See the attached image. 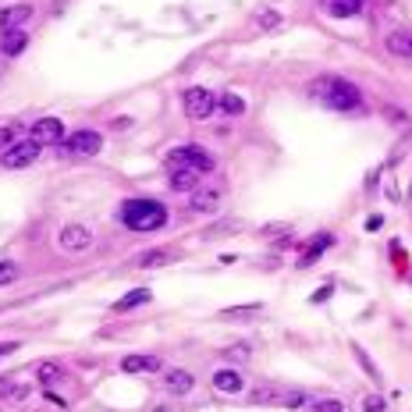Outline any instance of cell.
Returning a JSON list of instances; mask_svg holds the SVG:
<instances>
[{"label":"cell","instance_id":"6da1fadb","mask_svg":"<svg viewBox=\"0 0 412 412\" xmlns=\"http://www.w3.org/2000/svg\"><path fill=\"white\" fill-rule=\"evenodd\" d=\"M313 96L327 110H356L363 103L359 89L352 82H345V79H320V82H313Z\"/></svg>","mask_w":412,"mask_h":412},{"label":"cell","instance_id":"7a4b0ae2","mask_svg":"<svg viewBox=\"0 0 412 412\" xmlns=\"http://www.w3.org/2000/svg\"><path fill=\"white\" fill-rule=\"evenodd\" d=\"M121 220L128 224V231H157L167 224V210L157 199H128L121 206Z\"/></svg>","mask_w":412,"mask_h":412},{"label":"cell","instance_id":"3957f363","mask_svg":"<svg viewBox=\"0 0 412 412\" xmlns=\"http://www.w3.org/2000/svg\"><path fill=\"white\" fill-rule=\"evenodd\" d=\"M174 167H189V171H199V174H206V171H213V157L203 149V146H178V149H171L167 153V171H174Z\"/></svg>","mask_w":412,"mask_h":412},{"label":"cell","instance_id":"277c9868","mask_svg":"<svg viewBox=\"0 0 412 412\" xmlns=\"http://www.w3.org/2000/svg\"><path fill=\"white\" fill-rule=\"evenodd\" d=\"M253 401L256 405H284V408H299L303 401H306V394L303 391H295V387H284V384H263L260 391H253Z\"/></svg>","mask_w":412,"mask_h":412},{"label":"cell","instance_id":"5b68a950","mask_svg":"<svg viewBox=\"0 0 412 412\" xmlns=\"http://www.w3.org/2000/svg\"><path fill=\"white\" fill-rule=\"evenodd\" d=\"M182 107H185V114L192 117V121H203V117H210L217 110V96L210 89H203V86H192V89H185Z\"/></svg>","mask_w":412,"mask_h":412},{"label":"cell","instance_id":"8992f818","mask_svg":"<svg viewBox=\"0 0 412 412\" xmlns=\"http://www.w3.org/2000/svg\"><path fill=\"white\" fill-rule=\"evenodd\" d=\"M36 157H39V142H32V139H22V142H11V146L4 149V157H0V164H4L8 171H18V167H29V164H36Z\"/></svg>","mask_w":412,"mask_h":412},{"label":"cell","instance_id":"52a82bcc","mask_svg":"<svg viewBox=\"0 0 412 412\" xmlns=\"http://www.w3.org/2000/svg\"><path fill=\"white\" fill-rule=\"evenodd\" d=\"M57 246H61L65 253H82L93 246V231L82 227V224H65L61 234H57Z\"/></svg>","mask_w":412,"mask_h":412},{"label":"cell","instance_id":"ba28073f","mask_svg":"<svg viewBox=\"0 0 412 412\" xmlns=\"http://www.w3.org/2000/svg\"><path fill=\"white\" fill-rule=\"evenodd\" d=\"M29 139H32V142H39V146H57V142H65L68 135H65V125L57 121V117H43V121H36V125H32Z\"/></svg>","mask_w":412,"mask_h":412},{"label":"cell","instance_id":"9c48e42d","mask_svg":"<svg viewBox=\"0 0 412 412\" xmlns=\"http://www.w3.org/2000/svg\"><path fill=\"white\" fill-rule=\"evenodd\" d=\"M65 146H68L72 153L93 157V153H100V149H103V135H100V132H89V128H82V132H72V135L65 139Z\"/></svg>","mask_w":412,"mask_h":412},{"label":"cell","instance_id":"30bf717a","mask_svg":"<svg viewBox=\"0 0 412 412\" xmlns=\"http://www.w3.org/2000/svg\"><path fill=\"white\" fill-rule=\"evenodd\" d=\"M29 15H32V8H29V4L0 8V36H4V32H15V29H22V22H29Z\"/></svg>","mask_w":412,"mask_h":412},{"label":"cell","instance_id":"8fae6325","mask_svg":"<svg viewBox=\"0 0 412 412\" xmlns=\"http://www.w3.org/2000/svg\"><path fill=\"white\" fill-rule=\"evenodd\" d=\"M121 370L125 373H157V370H164V363H160V356H125Z\"/></svg>","mask_w":412,"mask_h":412},{"label":"cell","instance_id":"7c38bea8","mask_svg":"<svg viewBox=\"0 0 412 412\" xmlns=\"http://www.w3.org/2000/svg\"><path fill=\"white\" fill-rule=\"evenodd\" d=\"M213 387L224 391V394H239V391L246 387V377H242L239 370H217V373H213Z\"/></svg>","mask_w":412,"mask_h":412},{"label":"cell","instance_id":"4fadbf2b","mask_svg":"<svg viewBox=\"0 0 412 412\" xmlns=\"http://www.w3.org/2000/svg\"><path fill=\"white\" fill-rule=\"evenodd\" d=\"M192 384H196V380H192L189 370H167V373H164V387H167L171 394H189Z\"/></svg>","mask_w":412,"mask_h":412},{"label":"cell","instance_id":"5bb4252c","mask_svg":"<svg viewBox=\"0 0 412 412\" xmlns=\"http://www.w3.org/2000/svg\"><path fill=\"white\" fill-rule=\"evenodd\" d=\"M196 185H199V171H189V167L171 171V189L174 192H196Z\"/></svg>","mask_w":412,"mask_h":412},{"label":"cell","instance_id":"9a60e30c","mask_svg":"<svg viewBox=\"0 0 412 412\" xmlns=\"http://www.w3.org/2000/svg\"><path fill=\"white\" fill-rule=\"evenodd\" d=\"M331 246H334V234L320 231V234H317V239H313V242L306 246V253L299 256V267H313V263H317V256H320L324 249H331Z\"/></svg>","mask_w":412,"mask_h":412},{"label":"cell","instance_id":"2e32d148","mask_svg":"<svg viewBox=\"0 0 412 412\" xmlns=\"http://www.w3.org/2000/svg\"><path fill=\"white\" fill-rule=\"evenodd\" d=\"M327 4V15L334 18H356L363 11V0H324Z\"/></svg>","mask_w":412,"mask_h":412},{"label":"cell","instance_id":"e0dca14e","mask_svg":"<svg viewBox=\"0 0 412 412\" xmlns=\"http://www.w3.org/2000/svg\"><path fill=\"white\" fill-rule=\"evenodd\" d=\"M217 199H220L217 189H196L192 192V210L196 213H210V210H217Z\"/></svg>","mask_w":412,"mask_h":412},{"label":"cell","instance_id":"ac0fdd59","mask_svg":"<svg viewBox=\"0 0 412 412\" xmlns=\"http://www.w3.org/2000/svg\"><path fill=\"white\" fill-rule=\"evenodd\" d=\"M25 43H29V36H25L22 29H15V32H4V39H0V50H4V57H18V53L25 50Z\"/></svg>","mask_w":412,"mask_h":412},{"label":"cell","instance_id":"d6986e66","mask_svg":"<svg viewBox=\"0 0 412 412\" xmlns=\"http://www.w3.org/2000/svg\"><path fill=\"white\" fill-rule=\"evenodd\" d=\"M217 110H224L227 117H239V114H246V100L234 96V93H220L217 96Z\"/></svg>","mask_w":412,"mask_h":412},{"label":"cell","instance_id":"ffe728a7","mask_svg":"<svg viewBox=\"0 0 412 412\" xmlns=\"http://www.w3.org/2000/svg\"><path fill=\"white\" fill-rule=\"evenodd\" d=\"M387 50L394 57H412V32H391L387 36Z\"/></svg>","mask_w":412,"mask_h":412},{"label":"cell","instance_id":"44dd1931","mask_svg":"<svg viewBox=\"0 0 412 412\" xmlns=\"http://www.w3.org/2000/svg\"><path fill=\"white\" fill-rule=\"evenodd\" d=\"M0 398L25 401V398H29V387H25V384H18L15 377H0Z\"/></svg>","mask_w":412,"mask_h":412},{"label":"cell","instance_id":"7402d4cb","mask_svg":"<svg viewBox=\"0 0 412 412\" xmlns=\"http://www.w3.org/2000/svg\"><path fill=\"white\" fill-rule=\"evenodd\" d=\"M352 352H356V363L366 370V377H370V380H384V377H380V370L373 366V359L366 356V348H363V345H352Z\"/></svg>","mask_w":412,"mask_h":412},{"label":"cell","instance_id":"603a6c76","mask_svg":"<svg viewBox=\"0 0 412 412\" xmlns=\"http://www.w3.org/2000/svg\"><path fill=\"white\" fill-rule=\"evenodd\" d=\"M146 303H149V291H146V288H139V291H132V295L117 299V306H114V310H135V306H146Z\"/></svg>","mask_w":412,"mask_h":412},{"label":"cell","instance_id":"cb8c5ba5","mask_svg":"<svg viewBox=\"0 0 412 412\" xmlns=\"http://www.w3.org/2000/svg\"><path fill=\"white\" fill-rule=\"evenodd\" d=\"M167 260H171L167 249H153V253H142V256L135 260V267H164Z\"/></svg>","mask_w":412,"mask_h":412},{"label":"cell","instance_id":"d4e9b609","mask_svg":"<svg viewBox=\"0 0 412 412\" xmlns=\"http://www.w3.org/2000/svg\"><path fill=\"white\" fill-rule=\"evenodd\" d=\"M36 373H39V384L43 387H50L53 380H61V366H57V363H39Z\"/></svg>","mask_w":412,"mask_h":412},{"label":"cell","instance_id":"484cf974","mask_svg":"<svg viewBox=\"0 0 412 412\" xmlns=\"http://www.w3.org/2000/svg\"><path fill=\"white\" fill-rule=\"evenodd\" d=\"M345 405L338 401V398H320V401H313V412H341Z\"/></svg>","mask_w":412,"mask_h":412},{"label":"cell","instance_id":"4316f807","mask_svg":"<svg viewBox=\"0 0 412 412\" xmlns=\"http://www.w3.org/2000/svg\"><path fill=\"white\" fill-rule=\"evenodd\" d=\"M15 277H18V267L8 263V260H0V284H11Z\"/></svg>","mask_w":412,"mask_h":412},{"label":"cell","instance_id":"83f0119b","mask_svg":"<svg viewBox=\"0 0 412 412\" xmlns=\"http://www.w3.org/2000/svg\"><path fill=\"white\" fill-rule=\"evenodd\" d=\"M387 408V401L380 398V394H370L366 401H363V412H384Z\"/></svg>","mask_w":412,"mask_h":412},{"label":"cell","instance_id":"f1b7e54d","mask_svg":"<svg viewBox=\"0 0 412 412\" xmlns=\"http://www.w3.org/2000/svg\"><path fill=\"white\" fill-rule=\"evenodd\" d=\"M260 25L263 29H277L281 25V15L277 11H260Z\"/></svg>","mask_w":412,"mask_h":412},{"label":"cell","instance_id":"f546056e","mask_svg":"<svg viewBox=\"0 0 412 412\" xmlns=\"http://www.w3.org/2000/svg\"><path fill=\"white\" fill-rule=\"evenodd\" d=\"M15 142V128H0V149H8Z\"/></svg>","mask_w":412,"mask_h":412},{"label":"cell","instance_id":"4dcf8cb0","mask_svg":"<svg viewBox=\"0 0 412 412\" xmlns=\"http://www.w3.org/2000/svg\"><path fill=\"white\" fill-rule=\"evenodd\" d=\"M253 313H260V306H246V310H227L224 317H253Z\"/></svg>","mask_w":412,"mask_h":412},{"label":"cell","instance_id":"1f68e13d","mask_svg":"<svg viewBox=\"0 0 412 412\" xmlns=\"http://www.w3.org/2000/svg\"><path fill=\"white\" fill-rule=\"evenodd\" d=\"M246 356H249V348H246V345H234V348L227 352V359H246Z\"/></svg>","mask_w":412,"mask_h":412},{"label":"cell","instance_id":"d6a6232c","mask_svg":"<svg viewBox=\"0 0 412 412\" xmlns=\"http://www.w3.org/2000/svg\"><path fill=\"white\" fill-rule=\"evenodd\" d=\"M18 341H0V356H8V352H15Z\"/></svg>","mask_w":412,"mask_h":412},{"label":"cell","instance_id":"836d02e7","mask_svg":"<svg viewBox=\"0 0 412 412\" xmlns=\"http://www.w3.org/2000/svg\"><path fill=\"white\" fill-rule=\"evenodd\" d=\"M408 199H412V189H408Z\"/></svg>","mask_w":412,"mask_h":412}]
</instances>
